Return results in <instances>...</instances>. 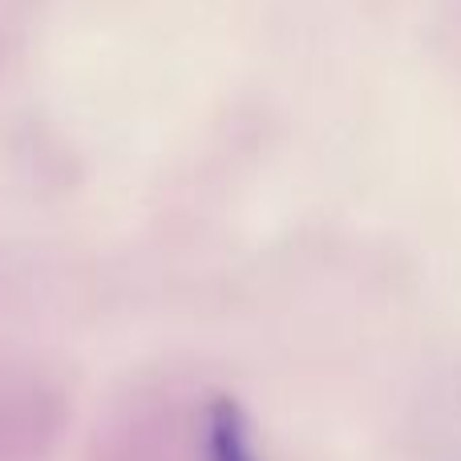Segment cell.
Returning a JSON list of instances; mask_svg holds the SVG:
<instances>
[{"instance_id": "1", "label": "cell", "mask_w": 461, "mask_h": 461, "mask_svg": "<svg viewBox=\"0 0 461 461\" xmlns=\"http://www.w3.org/2000/svg\"><path fill=\"white\" fill-rule=\"evenodd\" d=\"M207 461H259L243 409L219 397L207 413Z\"/></svg>"}]
</instances>
